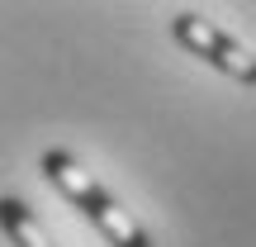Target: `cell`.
<instances>
[{
    "mask_svg": "<svg viewBox=\"0 0 256 247\" xmlns=\"http://www.w3.org/2000/svg\"><path fill=\"white\" fill-rule=\"evenodd\" d=\"M43 176L57 185V190L66 195V200L76 204V209L86 214V219L95 223V228L110 238V247H152V238L142 233V223L133 219V214L124 209L119 200H114L110 190H104L100 181H95L90 171H86L81 162H76L72 152H62V147H52V152H43Z\"/></svg>",
    "mask_w": 256,
    "mask_h": 247,
    "instance_id": "cell-1",
    "label": "cell"
},
{
    "mask_svg": "<svg viewBox=\"0 0 256 247\" xmlns=\"http://www.w3.org/2000/svg\"><path fill=\"white\" fill-rule=\"evenodd\" d=\"M171 34L180 48H190L194 57H204V62H214L218 72H228L232 81L242 86H256V53L252 48H242L238 38H228L214 19H200V15H176L171 19Z\"/></svg>",
    "mask_w": 256,
    "mask_h": 247,
    "instance_id": "cell-2",
    "label": "cell"
},
{
    "mask_svg": "<svg viewBox=\"0 0 256 247\" xmlns=\"http://www.w3.org/2000/svg\"><path fill=\"white\" fill-rule=\"evenodd\" d=\"M0 228L10 233V242H14V247H57L52 238H48V228L14 200V195H5V200H0Z\"/></svg>",
    "mask_w": 256,
    "mask_h": 247,
    "instance_id": "cell-3",
    "label": "cell"
}]
</instances>
